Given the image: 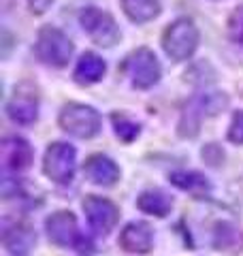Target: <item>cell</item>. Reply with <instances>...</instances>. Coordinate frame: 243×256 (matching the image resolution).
Returning <instances> with one entry per match:
<instances>
[{"mask_svg": "<svg viewBox=\"0 0 243 256\" xmlns=\"http://www.w3.org/2000/svg\"><path fill=\"white\" fill-rule=\"evenodd\" d=\"M84 212L88 216V222H90V226L96 230V233H102V235H107L109 230L118 224V218H120L118 207L113 205L109 198L94 196V194L92 196H86Z\"/></svg>", "mask_w": 243, "mask_h": 256, "instance_id": "30bf717a", "label": "cell"}, {"mask_svg": "<svg viewBox=\"0 0 243 256\" xmlns=\"http://www.w3.org/2000/svg\"><path fill=\"white\" fill-rule=\"evenodd\" d=\"M104 73H107V64H104V60L98 54L86 52L75 64L72 79H75L79 86H92V84H98L104 77Z\"/></svg>", "mask_w": 243, "mask_h": 256, "instance_id": "5bb4252c", "label": "cell"}, {"mask_svg": "<svg viewBox=\"0 0 243 256\" xmlns=\"http://www.w3.org/2000/svg\"><path fill=\"white\" fill-rule=\"evenodd\" d=\"M0 150H2V164L6 171H26L32 164V158H34L32 146L22 137H6Z\"/></svg>", "mask_w": 243, "mask_h": 256, "instance_id": "7c38bea8", "label": "cell"}, {"mask_svg": "<svg viewBox=\"0 0 243 256\" xmlns=\"http://www.w3.org/2000/svg\"><path fill=\"white\" fill-rule=\"evenodd\" d=\"M228 141L234 146H243V111H237L232 116V122L228 128Z\"/></svg>", "mask_w": 243, "mask_h": 256, "instance_id": "7402d4cb", "label": "cell"}, {"mask_svg": "<svg viewBox=\"0 0 243 256\" xmlns=\"http://www.w3.org/2000/svg\"><path fill=\"white\" fill-rule=\"evenodd\" d=\"M198 41H200V34H198V28L194 24V20L180 18L162 34V50H164V54L173 62H184L194 56Z\"/></svg>", "mask_w": 243, "mask_h": 256, "instance_id": "7a4b0ae2", "label": "cell"}, {"mask_svg": "<svg viewBox=\"0 0 243 256\" xmlns=\"http://www.w3.org/2000/svg\"><path fill=\"white\" fill-rule=\"evenodd\" d=\"M214 246L220 252H230L228 248H232V252H239L241 250L239 230L228 222H218L214 230Z\"/></svg>", "mask_w": 243, "mask_h": 256, "instance_id": "d6986e66", "label": "cell"}, {"mask_svg": "<svg viewBox=\"0 0 243 256\" xmlns=\"http://www.w3.org/2000/svg\"><path fill=\"white\" fill-rule=\"evenodd\" d=\"M84 173L92 184L102 186V188L113 186V184L120 180V175H122L120 166L104 154H92L90 158H88L86 164H84Z\"/></svg>", "mask_w": 243, "mask_h": 256, "instance_id": "4fadbf2b", "label": "cell"}, {"mask_svg": "<svg viewBox=\"0 0 243 256\" xmlns=\"http://www.w3.org/2000/svg\"><path fill=\"white\" fill-rule=\"evenodd\" d=\"M226 107H228V96H226L224 92L214 90V92L196 94L188 105H186L184 114H182L180 126H177L180 137H184V139L196 137L202 118H214L218 114H222Z\"/></svg>", "mask_w": 243, "mask_h": 256, "instance_id": "6da1fadb", "label": "cell"}, {"mask_svg": "<svg viewBox=\"0 0 243 256\" xmlns=\"http://www.w3.org/2000/svg\"><path fill=\"white\" fill-rule=\"evenodd\" d=\"M111 122H113V128H116L118 139H122L124 143H130V141H134L141 134V126L136 124V122H132V120H128L126 116L113 114L111 116Z\"/></svg>", "mask_w": 243, "mask_h": 256, "instance_id": "ffe728a7", "label": "cell"}, {"mask_svg": "<svg viewBox=\"0 0 243 256\" xmlns=\"http://www.w3.org/2000/svg\"><path fill=\"white\" fill-rule=\"evenodd\" d=\"M126 18L134 24H148L160 15V0H122Z\"/></svg>", "mask_w": 243, "mask_h": 256, "instance_id": "e0dca14e", "label": "cell"}, {"mask_svg": "<svg viewBox=\"0 0 243 256\" xmlns=\"http://www.w3.org/2000/svg\"><path fill=\"white\" fill-rule=\"evenodd\" d=\"M4 248L15 256H24L32 246L36 244V235L28 224H15V226L6 228L2 235Z\"/></svg>", "mask_w": 243, "mask_h": 256, "instance_id": "2e32d148", "label": "cell"}, {"mask_svg": "<svg viewBox=\"0 0 243 256\" xmlns=\"http://www.w3.org/2000/svg\"><path fill=\"white\" fill-rule=\"evenodd\" d=\"M45 230L47 237L52 239V244L60 248H79L81 246V235L77 228V218L72 212H56L45 220Z\"/></svg>", "mask_w": 243, "mask_h": 256, "instance_id": "ba28073f", "label": "cell"}, {"mask_svg": "<svg viewBox=\"0 0 243 256\" xmlns=\"http://www.w3.org/2000/svg\"><path fill=\"white\" fill-rule=\"evenodd\" d=\"M28 2V6H30V11L32 13H36V15H40V13H45L50 6L56 2V0H26Z\"/></svg>", "mask_w": 243, "mask_h": 256, "instance_id": "603a6c76", "label": "cell"}, {"mask_svg": "<svg viewBox=\"0 0 243 256\" xmlns=\"http://www.w3.org/2000/svg\"><path fill=\"white\" fill-rule=\"evenodd\" d=\"M72 52H75L72 41L60 28L45 26V28L38 30V36H36V43H34V54L43 64L62 68L70 62Z\"/></svg>", "mask_w": 243, "mask_h": 256, "instance_id": "3957f363", "label": "cell"}, {"mask_svg": "<svg viewBox=\"0 0 243 256\" xmlns=\"http://www.w3.org/2000/svg\"><path fill=\"white\" fill-rule=\"evenodd\" d=\"M136 207H139L143 214L156 216V218H164V216H168L173 210V198L168 196L164 190L152 188V190H145L139 194Z\"/></svg>", "mask_w": 243, "mask_h": 256, "instance_id": "9a60e30c", "label": "cell"}, {"mask_svg": "<svg viewBox=\"0 0 243 256\" xmlns=\"http://www.w3.org/2000/svg\"><path fill=\"white\" fill-rule=\"evenodd\" d=\"M6 116H9L15 124H34L38 118V96L36 90L28 84H22L15 88L13 96L6 102Z\"/></svg>", "mask_w": 243, "mask_h": 256, "instance_id": "9c48e42d", "label": "cell"}, {"mask_svg": "<svg viewBox=\"0 0 243 256\" xmlns=\"http://www.w3.org/2000/svg\"><path fill=\"white\" fill-rule=\"evenodd\" d=\"M228 34L237 45H243V6L234 9L228 18Z\"/></svg>", "mask_w": 243, "mask_h": 256, "instance_id": "44dd1931", "label": "cell"}, {"mask_svg": "<svg viewBox=\"0 0 243 256\" xmlns=\"http://www.w3.org/2000/svg\"><path fill=\"white\" fill-rule=\"evenodd\" d=\"M154 244V230L148 222L134 220L128 222L120 233V246L122 250L130 254H148Z\"/></svg>", "mask_w": 243, "mask_h": 256, "instance_id": "8fae6325", "label": "cell"}, {"mask_svg": "<svg viewBox=\"0 0 243 256\" xmlns=\"http://www.w3.org/2000/svg\"><path fill=\"white\" fill-rule=\"evenodd\" d=\"M75 164H77V152L72 146L64 141L52 143L43 158V171L56 184H70L75 178Z\"/></svg>", "mask_w": 243, "mask_h": 256, "instance_id": "52a82bcc", "label": "cell"}, {"mask_svg": "<svg viewBox=\"0 0 243 256\" xmlns=\"http://www.w3.org/2000/svg\"><path fill=\"white\" fill-rule=\"evenodd\" d=\"M79 24L86 34L100 47H113L122 38V30L113 15L98 6H86L79 13Z\"/></svg>", "mask_w": 243, "mask_h": 256, "instance_id": "5b68a950", "label": "cell"}, {"mask_svg": "<svg viewBox=\"0 0 243 256\" xmlns=\"http://www.w3.org/2000/svg\"><path fill=\"white\" fill-rule=\"evenodd\" d=\"M173 186H177L180 190L190 192L194 196H202L205 192H209V182L205 175H200L196 171H175L168 175Z\"/></svg>", "mask_w": 243, "mask_h": 256, "instance_id": "ac0fdd59", "label": "cell"}, {"mask_svg": "<svg viewBox=\"0 0 243 256\" xmlns=\"http://www.w3.org/2000/svg\"><path fill=\"white\" fill-rule=\"evenodd\" d=\"M124 73L130 77V84L139 90H150L160 82L162 68L150 47H139L132 54L126 56L124 60Z\"/></svg>", "mask_w": 243, "mask_h": 256, "instance_id": "8992f818", "label": "cell"}, {"mask_svg": "<svg viewBox=\"0 0 243 256\" xmlns=\"http://www.w3.org/2000/svg\"><path fill=\"white\" fill-rule=\"evenodd\" d=\"M58 124L64 132L77 139H92L100 132L102 120L94 107L84 105V102H68L60 111Z\"/></svg>", "mask_w": 243, "mask_h": 256, "instance_id": "277c9868", "label": "cell"}]
</instances>
